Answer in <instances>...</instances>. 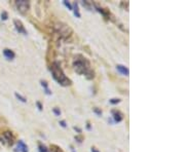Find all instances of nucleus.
Returning a JSON list of instances; mask_svg holds the SVG:
<instances>
[{
    "label": "nucleus",
    "mask_w": 185,
    "mask_h": 152,
    "mask_svg": "<svg viewBox=\"0 0 185 152\" xmlns=\"http://www.w3.org/2000/svg\"><path fill=\"white\" fill-rule=\"evenodd\" d=\"M53 112H54V113L56 114L57 116L61 115V110H60V109H58V108H54V109H53Z\"/></svg>",
    "instance_id": "aec40b11"
},
{
    "label": "nucleus",
    "mask_w": 185,
    "mask_h": 152,
    "mask_svg": "<svg viewBox=\"0 0 185 152\" xmlns=\"http://www.w3.org/2000/svg\"><path fill=\"white\" fill-rule=\"evenodd\" d=\"M96 8H97V11H99L100 13H102L103 16L105 17L106 19H109V17H110V13H109V11L108 9H106V8H103V7H100V6L96 5Z\"/></svg>",
    "instance_id": "9b49d317"
},
{
    "label": "nucleus",
    "mask_w": 185,
    "mask_h": 152,
    "mask_svg": "<svg viewBox=\"0 0 185 152\" xmlns=\"http://www.w3.org/2000/svg\"><path fill=\"white\" fill-rule=\"evenodd\" d=\"M18 149L20 152H29L28 146H27L22 140H20V141L18 142Z\"/></svg>",
    "instance_id": "9d476101"
},
{
    "label": "nucleus",
    "mask_w": 185,
    "mask_h": 152,
    "mask_svg": "<svg viewBox=\"0 0 185 152\" xmlns=\"http://www.w3.org/2000/svg\"><path fill=\"white\" fill-rule=\"evenodd\" d=\"M8 19V15L6 11H2V13H1V20L2 21H6Z\"/></svg>",
    "instance_id": "f3484780"
},
{
    "label": "nucleus",
    "mask_w": 185,
    "mask_h": 152,
    "mask_svg": "<svg viewBox=\"0 0 185 152\" xmlns=\"http://www.w3.org/2000/svg\"><path fill=\"white\" fill-rule=\"evenodd\" d=\"M51 152H63V150L57 145H51Z\"/></svg>",
    "instance_id": "ddd939ff"
},
{
    "label": "nucleus",
    "mask_w": 185,
    "mask_h": 152,
    "mask_svg": "<svg viewBox=\"0 0 185 152\" xmlns=\"http://www.w3.org/2000/svg\"><path fill=\"white\" fill-rule=\"evenodd\" d=\"M40 83H41V85H42V86L44 88V90H46V88H49V84H47V82H46L45 80H41Z\"/></svg>",
    "instance_id": "6ab92c4d"
},
{
    "label": "nucleus",
    "mask_w": 185,
    "mask_h": 152,
    "mask_svg": "<svg viewBox=\"0 0 185 152\" xmlns=\"http://www.w3.org/2000/svg\"><path fill=\"white\" fill-rule=\"evenodd\" d=\"M36 105H37V107H38V109L39 110H42V105H41V103L40 102H36Z\"/></svg>",
    "instance_id": "b1692460"
},
{
    "label": "nucleus",
    "mask_w": 185,
    "mask_h": 152,
    "mask_svg": "<svg viewBox=\"0 0 185 152\" xmlns=\"http://www.w3.org/2000/svg\"><path fill=\"white\" fill-rule=\"evenodd\" d=\"M75 140H77V142H78V143H81L82 142V137H80V136H76L75 137Z\"/></svg>",
    "instance_id": "4be33fe9"
},
{
    "label": "nucleus",
    "mask_w": 185,
    "mask_h": 152,
    "mask_svg": "<svg viewBox=\"0 0 185 152\" xmlns=\"http://www.w3.org/2000/svg\"><path fill=\"white\" fill-rule=\"evenodd\" d=\"M60 124H61V126H63V127H66V126H67L66 121H65V120H61V121H60Z\"/></svg>",
    "instance_id": "5701e85b"
},
{
    "label": "nucleus",
    "mask_w": 185,
    "mask_h": 152,
    "mask_svg": "<svg viewBox=\"0 0 185 152\" xmlns=\"http://www.w3.org/2000/svg\"><path fill=\"white\" fill-rule=\"evenodd\" d=\"M119 102H120V99L114 98V99H111V100H109V103L112 104V105H115V104H118Z\"/></svg>",
    "instance_id": "dca6fc26"
},
{
    "label": "nucleus",
    "mask_w": 185,
    "mask_h": 152,
    "mask_svg": "<svg viewBox=\"0 0 185 152\" xmlns=\"http://www.w3.org/2000/svg\"><path fill=\"white\" fill-rule=\"evenodd\" d=\"M63 3H64V5L66 6V7L68 8V9H70V11H72V5H71V4H70L69 2H68V1H63Z\"/></svg>",
    "instance_id": "a211bd4d"
},
{
    "label": "nucleus",
    "mask_w": 185,
    "mask_h": 152,
    "mask_svg": "<svg viewBox=\"0 0 185 152\" xmlns=\"http://www.w3.org/2000/svg\"><path fill=\"white\" fill-rule=\"evenodd\" d=\"M56 31L63 38H67V37H69L72 34L71 29L67 25H64V24H58L56 26Z\"/></svg>",
    "instance_id": "7ed1b4c3"
},
{
    "label": "nucleus",
    "mask_w": 185,
    "mask_h": 152,
    "mask_svg": "<svg viewBox=\"0 0 185 152\" xmlns=\"http://www.w3.org/2000/svg\"><path fill=\"white\" fill-rule=\"evenodd\" d=\"M3 56H4L6 60H8V61H11V60L15 59V54L13 52V50H11V49L5 48V49H3Z\"/></svg>",
    "instance_id": "6e6552de"
},
{
    "label": "nucleus",
    "mask_w": 185,
    "mask_h": 152,
    "mask_svg": "<svg viewBox=\"0 0 185 152\" xmlns=\"http://www.w3.org/2000/svg\"><path fill=\"white\" fill-rule=\"evenodd\" d=\"M49 70H51V75H53V78H54L60 85H62V86H68V85L71 84V80L65 75L64 71L62 69L61 65H60L59 62L53 63L51 68H49Z\"/></svg>",
    "instance_id": "f03ea898"
},
{
    "label": "nucleus",
    "mask_w": 185,
    "mask_h": 152,
    "mask_svg": "<svg viewBox=\"0 0 185 152\" xmlns=\"http://www.w3.org/2000/svg\"><path fill=\"white\" fill-rule=\"evenodd\" d=\"M15 98L18 99L19 101H21V102H23V103H26V102H27V100H26L25 97H23V96L20 95V94L15 93Z\"/></svg>",
    "instance_id": "4468645a"
},
{
    "label": "nucleus",
    "mask_w": 185,
    "mask_h": 152,
    "mask_svg": "<svg viewBox=\"0 0 185 152\" xmlns=\"http://www.w3.org/2000/svg\"><path fill=\"white\" fill-rule=\"evenodd\" d=\"M13 25H15V30H17L19 33L23 34V35H27V30L25 29L23 23H22L20 20H15V21H13Z\"/></svg>",
    "instance_id": "423d86ee"
},
{
    "label": "nucleus",
    "mask_w": 185,
    "mask_h": 152,
    "mask_svg": "<svg viewBox=\"0 0 185 152\" xmlns=\"http://www.w3.org/2000/svg\"><path fill=\"white\" fill-rule=\"evenodd\" d=\"M116 69H117V71L120 74L122 75H126V76H128V74H130V71H128V67H126V66H123V65H120L118 64L116 65Z\"/></svg>",
    "instance_id": "1a4fd4ad"
},
{
    "label": "nucleus",
    "mask_w": 185,
    "mask_h": 152,
    "mask_svg": "<svg viewBox=\"0 0 185 152\" xmlns=\"http://www.w3.org/2000/svg\"><path fill=\"white\" fill-rule=\"evenodd\" d=\"M91 151H92V152H99L97 149H96L95 147H92V150H91Z\"/></svg>",
    "instance_id": "a878e982"
},
{
    "label": "nucleus",
    "mask_w": 185,
    "mask_h": 152,
    "mask_svg": "<svg viewBox=\"0 0 185 152\" xmlns=\"http://www.w3.org/2000/svg\"><path fill=\"white\" fill-rule=\"evenodd\" d=\"M74 129H75V131H78V133H81V129H80L79 127H76V126H74Z\"/></svg>",
    "instance_id": "393cba45"
},
{
    "label": "nucleus",
    "mask_w": 185,
    "mask_h": 152,
    "mask_svg": "<svg viewBox=\"0 0 185 152\" xmlns=\"http://www.w3.org/2000/svg\"><path fill=\"white\" fill-rule=\"evenodd\" d=\"M73 67L76 73L83 75L87 79H92L95 77V72L91 67L90 61L82 54H76L73 60Z\"/></svg>",
    "instance_id": "f257e3e1"
},
{
    "label": "nucleus",
    "mask_w": 185,
    "mask_h": 152,
    "mask_svg": "<svg viewBox=\"0 0 185 152\" xmlns=\"http://www.w3.org/2000/svg\"><path fill=\"white\" fill-rule=\"evenodd\" d=\"M15 5L18 7V9L22 13H25L26 11L29 9L30 6V2L29 1H24V0H20V1H15Z\"/></svg>",
    "instance_id": "39448f33"
},
{
    "label": "nucleus",
    "mask_w": 185,
    "mask_h": 152,
    "mask_svg": "<svg viewBox=\"0 0 185 152\" xmlns=\"http://www.w3.org/2000/svg\"><path fill=\"white\" fill-rule=\"evenodd\" d=\"M94 112H95V113H97L99 116H101V115H102V111H101V110H99V109H98V108H94Z\"/></svg>",
    "instance_id": "412c9836"
},
{
    "label": "nucleus",
    "mask_w": 185,
    "mask_h": 152,
    "mask_svg": "<svg viewBox=\"0 0 185 152\" xmlns=\"http://www.w3.org/2000/svg\"><path fill=\"white\" fill-rule=\"evenodd\" d=\"M38 150H39V152H49V149L46 148L45 145L41 144V143L38 145Z\"/></svg>",
    "instance_id": "2eb2a0df"
},
{
    "label": "nucleus",
    "mask_w": 185,
    "mask_h": 152,
    "mask_svg": "<svg viewBox=\"0 0 185 152\" xmlns=\"http://www.w3.org/2000/svg\"><path fill=\"white\" fill-rule=\"evenodd\" d=\"M73 11H74V15H75V17H77V18H80L81 17V15H80V13H79V7H78V4H77L76 2L73 4Z\"/></svg>",
    "instance_id": "f8f14e48"
},
{
    "label": "nucleus",
    "mask_w": 185,
    "mask_h": 152,
    "mask_svg": "<svg viewBox=\"0 0 185 152\" xmlns=\"http://www.w3.org/2000/svg\"><path fill=\"white\" fill-rule=\"evenodd\" d=\"M111 113H112L113 119H114V121H115V122H120V121L123 119V114L121 113L120 111L112 110V111H111Z\"/></svg>",
    "instance_id": "0eeeda50"
},
{
    "label": "nucleus",
    "mask_w": 185,
    "mask_h": 152,
    "mask_svg": "<svg viewBox=\"0 0 185 152\" xmlns=\"http://www.w3.org/2000/svg\"><path fill=\"white\" fill-rule=\"evenodd\" d=\"M1 143H4V144H7V145H13V138L11 131H5L4 134L2 135V138H1Z\"/></svg>",
    "instance_id": "20e7f679"
}]
</instances>
